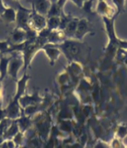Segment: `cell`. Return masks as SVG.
Here are the masks:
<instances>
[{"label": "cell", "mask_w": 127, "mask_h": 148, "mask_svg": "<svg viewBox=\"0 0 127 148\" xmlns=\"http://www.w3.org/2000/svg\"><path fill=\"white\" fill-rule=\"evenodd\" d=\"M127 135V127L121 126L118 130V136L120 138H124Z\"/></svg>", "instance_id": "1"}, {"label": "cell", "mask_w": 127, "mask_h": 148, "mask_svg": "<svg viewBox=\"0 0 127 148\" xmlns=\"http://www.w3.org/2000/svg\"><path fill=\"white\" fill-rule=\"evenodd\" d=\"M125 62H126V64L127 65V56H126V58L125 59Z\"/></svg>", "instance_id": "2"}]
</instances>
